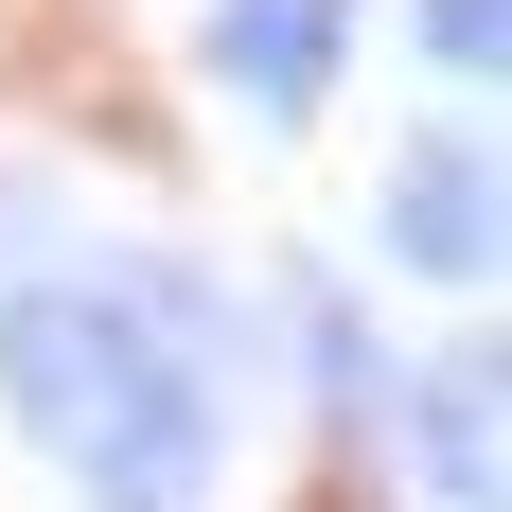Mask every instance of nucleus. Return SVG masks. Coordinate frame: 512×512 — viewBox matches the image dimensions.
<instances>
[{"mask_svg":"<svg viewBox=\"0 0 512 512\" xmlns=\"http://www.w3.org/2000/svg\"><path fill=\"white\" fill-rule=\"evenodd\" d=\"M0 407L71 477V512H212L230 495V389L124 283H18L0 301Z\"/></svg>","mask_w":512,"mask_h":512,"instance_id":"nucleus-1","label":"nucleus"},{"mask_svg":"<svg viewBox=\"0 0 512 512\" xmlns=\"http://www.w3.org/2000/svg\"><path fill=\"white\" fill-rule=\"evenodd\" d=\"M354 18L371 0H212V89L248 106L265 142H301L336 106V71H354Z\"/></svg>","mask_w":512,"mask_h":512,"instance_id":"nucleus-2","label":"nucleus"},{"mask_svg":"<svg viewBox=\"0 0 512 512\" xmlns=\"http://www.w3.org/2000/svg\"><path fill=\"white\" fill-rule=\"evenodd\" d=\"M424 477V512H495V354H424L389 371V495Z\"/></svg>","mask_w":512,"mask_h":512,"instance_id":"nucleus-3","label":"nucleus"},{"mask_svg":"<svg viewBox=\"0 0 512 512\" xmlns=\"http://www.w3.org/2000/svg\"><path fill=\"white\" fill-rule=\"evenodd\" d=\"M371 248L407 265V283H495V159L477 142H407L389 159V195H371Z\"/></svg>","mask_w":512,"mask_h":512,"instance_id":"nucleus-4","label":"nucleus"},{"mask_svg":"<svg viewBox=\"0 0 512 512\" xmlns=\"http://www.w3.org/2000/svg\"><path fill=\"white\" fill-rule=\"evenodd\" d=\"M407 18H424V71H460V89L512 53V0H407Z\"/></svg>","mask_w":512,"mask_h":512,"instance_id":"nucleus-5","label":"nucleus"}]
</instances>
